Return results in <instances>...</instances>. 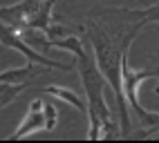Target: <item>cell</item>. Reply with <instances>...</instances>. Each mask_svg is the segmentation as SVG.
Segmentation results:
<instances>
[{"instance_id": "ba28073f", "label": "cell", "mask_w": 159, "mask_h": 143, "mask_svg": "<svg viewBox=\"0 0 159 143\" xmlns=\"http://www.w3.org/2000/svg\"><path fill=\"white\" fill-rule=\"evenodd\" d=\"M38 65V63H36ZM36 65L29 63L25 65V67H16V69H5L2 74H0V80L2 83H11V85H16V83H29L34 76H38L43 69H36Z\"/></svg>"}, {"instance_id": "52a82bcc", "label": "cell", "mask_w": 159, "mask_h": 143, "mask_svg": "<svg viewBox=\"0 0 159 143\" xmlns=\"http://www.w3.org/2000/svg\"><path fill=\"white\" fill-rule=\"evenodd\" d=\"M114 11L123 14L125 18H130L137 25L143 27V25H150V23H159V0H152L146 9H128V7H123V9H114Z\"/></svg>"}, {"instance_id": "8992f818", "label": "cell", "mask_w": 159, "mask_h": 143, "mask_svg": "<svg viewBox=\"0 0 159 143\" xmlns=\"http://www.w3.org/2000/svg\"><path fill=\"white\" fill-rule=\"evenodd\" d=\"M49 96H54L56 101H61V103H67V105H72L76 112H81V114H85L88 116V98L83 101L74 89H70V87H61V85H49V87H43Z\"/></svg>"}, {"instance_id": "277c9868", "label": "cell", "mask_w": 159, "mask_h": 143, "mask_svg": "<svg viewBox=\"0 0 159 143\" xmlns=\"http://www.w3.org/2000/svg\"><path fill=\"white\" fill-rule=\"evenodd\" d=\"M47 130V121H45V101H31L29 103V110L25 112V116L23 121L18 123L16 132H11L5 141H20V139H25V136H31V134H36V132H43Z\"/></svg>"}, {"instance_id": "30bf717a", "label": "cell", "mask_w": 159, "mask_h": 143, "mask_svg": "<svg viewBox=\"0 0 159 143\" xmlns=\"http://www.w3.org/2000/svg\"><path fill=\"white\" fill-rule=\"evenodd\" d=\"M157 78H159V76H157Z\"/></svg>"}, {"instance_id": "6da1fadb", "label": "cell", "mask_w": 159, "mask_h": 143, "mask_svg": "<svg viewBox=\"0 0 159 143\" xmlns=\"http://www.w3.org/2000/svg\"><path fill=\"white\" fill-rule=\"evenodd\" d=\"M141 29V25H132L128 36L123 38V43H114V40L103 32V29L94 23V20H88L85 23V32H88V40L92 45V54L94 60L101 69V74L108 78L110 87L114 89V98H116V110H119V121H121V136L128 139L130 136V116H128V98H125L123 92V76H121V65H123V49H125V40L130 36H137V32Z\"/></svg>"}, {"instance_id": "7a4b0ae2", "label": "cell", "mask_w": 159, "mask_h": 143, "mask_svg": "<svg viewBox=\"0 0 159 143\" xmlns=\"http://www.w3.org/2000/svg\"><path fill=\"white\" fill-rule=\"evenodd\" d=\"M79 60V74L83 80V89H85L88 98V141H99V139H114L121 132L116 130L112 121V112L105 103V87H110L108 78L101 74V69L94 60V54H90L88 49L76 56Z\"/></svg>"}, {"instance_id": "3957f363", "label": "cell", "mask_w": 159, "mask_h": 143, "mask_svg": "<svg viewBox=\"0 0 159 143\" xmlns=\"http://www.w3.org/2000/svg\"><path fill=\"white\" fill-rule=\"evenodd\" d=\"M0 40H2L5 47H11L16 49V52H20L27 60H31V63H38V65H45L49 69H63V72H70L74 69V63H58V60H52V58H45L43 54H38L36 47H31L27 40L18 34V29L9 27V25H2V34H0Z\"/></svg>"}, {"instance_id": "5b68a950", "label": "cell", "mask_w": 159, "mask_h": 143, "mask_svg": "<svg viewBox=\"0 0 159 143\" xmlns=\"http://www.w3.org/2000/svg\"><path fill=\"white\" fill-rule=\"evenodd\" d=\"M45 0H20V2L11 5V7H2L0 9V18H2V25H9L14 29H23L29 25V20L34 18V14L40 9Z\"/></svg>"}, {"instance_id": "9c48e42d", "label": "cell", "mask_w": 159, "mask_h": 143, "mask_svg": "<svg viewBox=\"0 0 159 143\" xmlns=\"http://www.w3.org/2000/svg\"><path fill=\"white\" fill-rule=\"evenodd\" d=\"M45 121H47V132H52L58 123V110H56L54 103H49V101H45Z\"/></svg>"}]
</instances>
